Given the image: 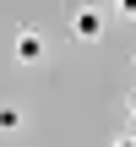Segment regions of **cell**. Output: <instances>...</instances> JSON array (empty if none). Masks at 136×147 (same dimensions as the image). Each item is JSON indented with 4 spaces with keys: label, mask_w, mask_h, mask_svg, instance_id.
Returning <instances> with one entry per match:
<instances>
[{
    "label": "cell",
    "mask_w": 136,
    "mask_h": 147,
    "mask_svg": "<svg viewBox=\"0 0 136 147\" xmlns=\"http://www.w3.org/2000/svg\"><path fill=\"white\" fill-rule=\"evenodd\" d=\"M11 55H16L22 65H44V55H49V49H44V33L22 27V33H16V44H11Z\"/></svg>",
    "instance_id": "6da1fadb"
},
{
    "label": "cell",
    "mask_w": 136,
    "mask_h": 147,
    "mask_svg": "<svg viewBox=\"0 0 136 147\" xmlns=\"http://www.w3.org/2000/svg\"><path fill=\"white\" fill-rule=\"evenodd\" d=\"M71 38L98 44V38H104V16H98V11H76V16H71Z\"/></svg>",
    "instance_id": "7a4b0ae2"
},
{
    "label": "cell",
    "mask_w": 136,
    "mask_h": 147,
    "mask_svg": "<svg viewBox=\"0 0 136 147\" xmlns=\"http://www.w3.org/2000/svg\"><path fill=\"white\" fill-rule=\"evenodd\" d=\"M0 131H22V109L16 104H0Z\"/></svg>",
    "instance_id": "3957f363"
},
{
    "label": "cell",
    "mask_w": 136,
    "mask_h": 147,
    "mask_svg": "<svg viewBox=\"0 0 136 147\" xmlns=\"http://www.w3.org/2000/svg\"><path fill=\"white\" fill-rule=\"evenodd\" d=\"M125 115H131V120H136V93H131V98H125Z\"/></svg>",
    "instance_id": "277c9868"
},
{
    "label": "cell",
    "mask_w": 136,
    "mask_h": 147,
    "mask_svg": "<svg viewBox=\"0 0 136 147\" xmlns=\"http://www.w3.org/2000/svg\"><path fill=\"white\" fill-rule=\"evenodd\" d=\"M114 147H136V136H120V142H114Z\"/></svg>",
    "instance_id": "5b68a950"
},
{
    "label": "cell",
    "mask_w": 136,
    "mask_h": 147,
    "mask_svg": "<svg viewBox=\"0 0 136 147\" xmlns=\"http://www.w3.org/2000/svg\"><path fill=\"white\" fill-rule=\"evenodd\" d=\"M131 65H136V55H131Z\"/></svg>",
    "instance_id": "8992f818"
}]
</instances>
